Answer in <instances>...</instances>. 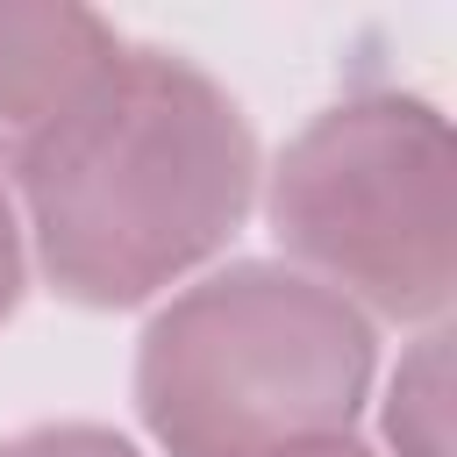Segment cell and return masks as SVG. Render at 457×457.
<instances>
[{"label": "cell", "mask_w": 457, "mask_h": 457, "mask_svg": "<svg viewBox=\"0 0 457 457\" xmlns=\"http://www.w3.org/2000/svg\"><path fill=\"white\" fill-rule=\"evenodd\" d=\"M14 200L64 300L136 307L236 236L257 200V143L193 57L121 43L107 79L14 157Z\"/></svg>", "instance_id": "cell-1"}, {"label": "cell", "mask_w": 457, "mask_h": 457, "mask_svg": "<svg viewBox=\"0 0 457 457\" xmlns=\"http://www.w3.org/2000/svg\"><path fill=\"white\" fill-rule=\"evenodd\" d=\"M371 364V321L343 293L243 257L150 314L136 407L164 457H286L350 436Z\"/></svg>", "instance_id": "cell-2"}, {"label": "cell", "mask_w": 457, "mask_h": 457, "mask_svg": "<svg viewBox=\"0 0 457 457\" xmlns=\"http://www.w3.org/2000/svg\"><path fill=\"white\" fill-rule=\"evenodd\" d=\"M450 121L400 86L343 93L271 164L264 214L293 271L357 314L436 321L457 286Z\"/></svg>", "instance_id": "cell-3"}, {"label": "cell", "mask_w": 457, "mask_h": 457, "mask_svg": "<svg viewBox=\"0 0 457 457\" xmlns=\"http://www.w3.org/2000/svg\"><path fill=\"white\" fill-rule=\"evenodd\" d=\"M121 57V36L57 0H0V157L50 136Z\"/></svg>", "instance_id": "cell-4"}, {"label": "cell", "mask_w": 457, "mask_h": 457, "mask_svg": "<svg viewBox=\"0 0 457 457\" xmlns=\"http://www.w3.org/2000/svg\"><path fill=\"white\" fill-rule=\"evenodd\" d=\"M386 443L393 457H450V336L421 328L386 386Z\"/></svg>", "instance_id": "cell-5"}, {"label": "cell", "mask_w": 457, "mask_h": 457, "mask_svg": "<svg viewBox=\"0 0 457 457\" xmlns=\"http://www.w3.org/2000/svg\"><path fill=\"white\" fill-rule=\"evenodd\" d=\"M0 457H136V443L114 428H93V421H50V428L7 436Z\"/></svg>", "instance_id": "cell-6"}, {"label": "cell", "mask_w": 457, "mask_h": 457, "mask_svg": "<svg viewBox=\"0 0 457 457\" xmlns=\"http://www.w3.org/2000/svg\"><path fill=\"white\" fill-rule=\"evenodd\" d=\"M21 271H29V243H21L14 193H7V179H0V321H7L14 300H21Z\"/></svg>", "instance_id": "cell-7"}, {"label": "cell", "mask_w": 457, "mask_h": 457, "mask_svg": "<svg viewBox=\"0 0 457 457\" xmlns=\"http://www.w3.org/2000/svg\"><path fill=\"white\" fill-rule=\"evenodd\" d=\"M286 457H378V450H364L357 436H328V443H300V450H286Z\"/></svg>", "instance_id": "cell-8"}]
</instances>
